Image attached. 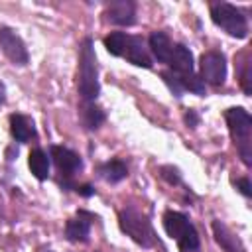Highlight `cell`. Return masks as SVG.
<instances>
[{
	"mask_svg": "<svg viewBox=\"0 0 252 252\" xmlns=\"http://www.w3.org/2000/svg\"><path fill=\"white\" fill-rule=\"evenodd\" d=\"M234 185H236V189H238L244 197H252V185H250V179H248V177H240V179H236Z\"/></svg>",
	"mask_w": 252,
	"mask_h": 252,
	"instance_id": "cell-24",
	"label": "cell"
},
{
	"mask_svg": "<svg viewBox=\"0 0 252 252\" xmlns=\"http://www.w3.org/2000/svg\"><path fill=\"white\" fill-rule=\"evenodd\" d=\"M75 191L81 195V197H93L96 191H94V187L91 185V183H83V185H75Z\"/></svg>",
	"mask_w": 252,
	"mask_h": 252,
	"instance_id": "cell-25",
	"label": "cell"
},
{
	"mask_svg": "<svg viewBox=\"0 0 252 252\" xmlns=\"http://www.w3.org/2000/svg\"><path fill=\"white\" fill-rule=\"evenodd\" d=\"M183 120H185V124H187V128H197L199 126V112L195 110V108H189L185 114H183Z\"/></svg>",
	"mask_w": 252,
	"mask_h": 252,
	"instance_id": "cell-23",
	"label": "cell"
},
{
	"mask_svg": "<svg viewBox=\"0 0 252 252\" xmlns=\"http://www.w3.org/2000/svg\"><path fill=\"white\" fill-rule=\"evenodd\" d=\"M0 49L14 65L24 67L30 63V53H28L24 39L20 37V33L16 30H12L8 26H0Z\"/></svg>",
	"mask_w": 252,
	"mask_h": 252,
	"instance_id": "cell-8",
	"label": "cell"
},
{
	"mask_svg": "<svg viewBox=\"0 0 252 252\" xmlns=\"http://www.w3.org/2000/svg\"><path fill=\"white\" fill-rule=\"evenodd\" d=\"M28 165H30V171L32 175L37 179V181H45L49 177V158L47 154L41 150V148H33L28 156Z\"/></svg>",
	"mask_w": 252,
	"mask_h": 252,
	"instance_id": "cell-18",
	"label": "cell"
},
{
	"mask_svg": "<svg viewBox=\"0 0 252 252\" xmlns=\"http://www.w3.org/2000/svg\"><path fill=\"white\" fill-rule=\"evenodd\" d=\"M104 16L114 26H132L136 22V2H132V0L108 2Z\"/></svg>",
	"mask_w": 252,
	"mask_h": 252,
	"instance_id": "cell-10",
	"label": "cell"
},
{
	"mask_svg": "<svg viewBox=\"0 0 252 252\" xmlns=\"http://www.w3.org/2000/svg\"><path fill=\"white\" fill-rule=\"evenodd\" d=\"M161 79H163V83L167 85V89H169L175 96H183V89H181L179 79H177V75H175L173 71H163V73H161Z\"/></svg>",
	"mask_w": 252,
	"mask_h": 252,
	"instance_id": "cell-22",
	"label": "cell"
},
{
	"mask_svg": "<svg viewBox=\"0 0 252 252\" xmlns=\"http://www.w3.org/2000/svg\"><path fill=\"white\" fill-rule=\"evenodd\" d=\"M159 177L169 185H181V173L173 165H161L159 167Z\"/></svg>",
	"mask_w": 252,
	"mask_h": 252,
	"instance_id": "cell-20",
	"label": "cell"
},
{
	"mask_svg": "<svg viewBox=\"0 0 252 252\" xmlns=\"http://www.w3.org/2000/svg\"><path fill=\"white\" fill-rule=\"evenodd\" d=\"M77 91L83 102H94L100 94L96 53L91 37H85L79 45V67H77Z\"/></svg>",
	"mask_w": 252,
	"mask_h": 252,
	"instance_id": "cell-1",
	"label": "cell"
},
{
	"mask_svg": "<svg viewBox=\"0 0 252 252\" xmlns=\"http://www.w3.org/2000/svg\"><path fill=\"white\" fill-rule=\"evenodd\" d=\"M163 230L167 236L177 240L181 252H197L201 246L199 232L189 220V217L181 211H165L163 213Z\"/></svg>",
	"mask_w": 252,
	"mask_h": 252,
	"instance_id": "cell-3",
	"label": "cell"
},
{
	"mask_svg": "<svg viewBox=\"0 0 252 252\" xmlns=\"http://www.w3.org/2000/svg\"><path fill=\"white\" fill-rule=\"evenodd\" d=\"M211 20L215 26L224 30L232 37H246L248 35V20L244 12L228 2H213L211 4Z\"/></svg>",
	"mask_w": 252,
	"mask_h": 252,
	"instance_id": "cell-5",
	"label": "cell"
},
{
	"mask_svg": "<svg viewBox=\"0 0 252 252\" xmlns=\"http://www.w3.org/2000/svg\"><path fill=\"white\" fill-rule=\"evenodd\" d=\"M177 79H179V85H181L183 93L189 91V93H195L199 96L205 94V83L201 81V77L197 73H183V75H177Z\"/></svg>",
	"mask_w": 252,
	"mask_h": 252,
	"instance_id": "cell-19",
	"label": "cell"
},
{
	"mask_svg": "<svg viewBox=\"0 0 252 252\" xmlns=\"http://www.w3.org/2000/svg\"><path fill=\"white\" fill-rule=\"evenodd\" d=\"M0 205H2V199H0Z\"/></svg>",
	"mask_w": 252,
	"mask_h": 252,
	"instance_id": "cell-27",
	"label": "cell"
},
{
	"mask_svg": "<svg viewBox=\"0 0 252 252\" xmlns=\"http://www.w3.org/2000/svg\"><path fill=\"white\" fill-rule=\"evenodd\" d=\"M98 177H102L106 183H118L128 177V167L122 159L114 158L98 165Z\"/></svg>",
	"mask_w": 252,
	"mask_h": 252,
	"instance_id": "cell-17",
	"label": "cell"
},
{
	"mask_svg": "<svg viewBox=\"0 0 252 252\" xmlns=\"http://www.w3.org/2000/svg\"><path fill=\"white\" fill-rule=\"evenodd\" d=\"M224 120L244 165L250 167L252 165V116L242 106H232L224 110Z\"/></svg>",
	"mask_w": 252,
	"mask_h": 252,
	"instance_id": "cell-2",
	"label": "cell"
},
{
	"mask_svg": "<svg viewBox=\"0 0 252 252\" xmlns=\"http://www.w3.org/2000/svg\"><path fill=\"white\" fill-rule=\"evenodd\" d=\"M6 102V85L0 81V106Z\"/></svg>",
	"mask_w": 252,
	"mask_h": 252,
	"instance_id": "cell-26",
	"label": "cell"
},
{
	"mask_svg": "<svg viewBox=\"0 0 252 252\" xmlns=\"http://www.w3.org/2000/svg\"><path fill=\"white\" fill-rule=\"evenodd\" d=\"M120 57H124V59L130 61L132 65L144 67V69H152V65H154L152 55H150V49H148V43H146V39L140 37V35H130V33H128Z\"/></svg>",
	"mask_w": 252,
	"mask_h": 252,
	"instance_id": "cell-9",
	"label": "cell"
},
{
	"mask_svg": "<svg viewBox=\"0 0 252 252\" xmlns=\"http://www.w3.org/2000/svg\"><path fill=\"white\" fill-rule=\"evenodd\" d=\"M118 224H120V230L126 236H130L136 244H140L144 248H154L158 244V236L152 228V222L138 209L124 207L118 213Z\"/></svg>",
	"mask_w": 252,
	"mask_h": 252,
	"instance_id": "cell-4",
	"label": "cell"
},
{
	"mask_svg": "<svg viewBox=\"0 0 252 252\" xmlns=\"http://www.w3.org/2000/svg\"><path fill=\"white\" fill-rule=\"evenodd\" d=\"M242 69H240V87L244 91V94H250L252 89H250V59H248V53H244V61L240 63Z\"/></svg>",
	"mask_w": 252,
	"mask_h": 252,
	"instance_id": "cell-21",
	"label": "cell"
},
{
	"mask_svg": "<svg viewBox=\"0 0 252 252\" xmlns=\"http://www.w3.org/2000/svg\"><path fill=\"white\" fill-rule=\"evenodd\" d=\"M213 234H215V240L220 244V248L224 252H244L242 242L220 220H213Z\"/></svg>",
	"mask_w": 252,
	"mask_h": 252,
	"instance_id": "cell-16",
	"label": "cell"
},
{
	"mask_svg": "<svg viewBox=\"0 0 252 252\" xmlns=\"http://www.w3.org/2000/svg\"><path fill=\"white\" fill-rule=\"evenodd\" d=\"M96 219L93 213L79 211L77 217L65 222V238L69 242H87L91 236V220Z\"/></svg>",
	"mask_w": 252,
	"mask_h": 252,
	"instance_id": "cell-11",
	"label": "cell"
},
{
	"mask_svg": "<svg viewBox=\"0 0 252 252\" xmlns=\"http://www.w3.org/2000/svg\"><path fill=\"white\" fill-rule=\"evenodd\" d=\"M167 65H169V71L177 73V75H183V73H195V59H193V53L187 45L183 43H173L171 47V55L167 59Z\"/></svg>",
	"mask_w": 252,
	"mask_h": 252,
	"instance_id": "cell-12",
	"label": "cell"
},
{
	"mask_svg": "<svg viewBox=\"0 0 252 252\" xmlns=\"http://www.w3.org/2000/svg\"><path fill=\"white\" fill-rule=\"evenodd\" d=\"M79 118H81V124L87 130H98L106 120V112L96 102H81Z\"/></svg>",
	"mask_w": 252,
	"mask_h": 252,
	"instance_id": "cell-15",
	"label": "cell"
},
{
	"mask_svg": "<svg viewBox=\"0 0 252 252\" xmlns=\"http://www.w3.org/2000/svg\"><path fill=\"white\" fill-rule=\"evenodd\" d=\"M199 77L211 87H222L226 79V57L220 51H205L199 61Z\"/></svg>",
	"mask_w": 252,
	"mask_h": 252,
	"instance_id": "cell-7",
	"label": "cell"
},
{
	"mask_svg": "<svg viewBox=\"0 0 252 252\" xmlns=\"http://www.w3.org/2000/svg\"><path fill=\"white\" fill-rule=\"evenodd\" d=\"M49 158L53 159V163H55V167L61 175V179H59L61 187L63 189H75L77 183L73 181V177H75V173H79L83 169L81 156L77 152L65 148V146H55L53 144L49 148Z\"/></svg>",
	"mask_w": 252,
	"mask_h": 252,
	"instance_id": "cell-6",
	"label": "cell"
},
{
	"mask_svg": "<svg viewBox=\"0 0 252 252\" xmlns=\"http://www.w3.org/2000/svg\"><path fill=\"white\" fill-rule=\"evenodd\" d=\"M171 47L173 41L169 39V35L165 32H152L148 37V49L150 53L159 61V63H167L169 55H171Z\"/></svg>",
	"mask_w": 252,
	"mask_h": 252,
	"instance_id": "cell-14",
	"label": "cell"
},
{
	"mask_svg": "<svg viewBox=\"0 0 252 252\" xmlns=\"http://www.w3.org/2000/svg\"><path fill=\"white\" fill-rule=\"evenodd\" d=\"M8 120H10V134H12V138H14L18 144H26V142L37 138L35 124H33V120H32L28 114L14 112V114H10Z\"/></svg>",
	"mask_w": 252,
	"mask_h": 252,
	"instance_id": "cell-13",
	"label": "cell"
}]
</instances>
